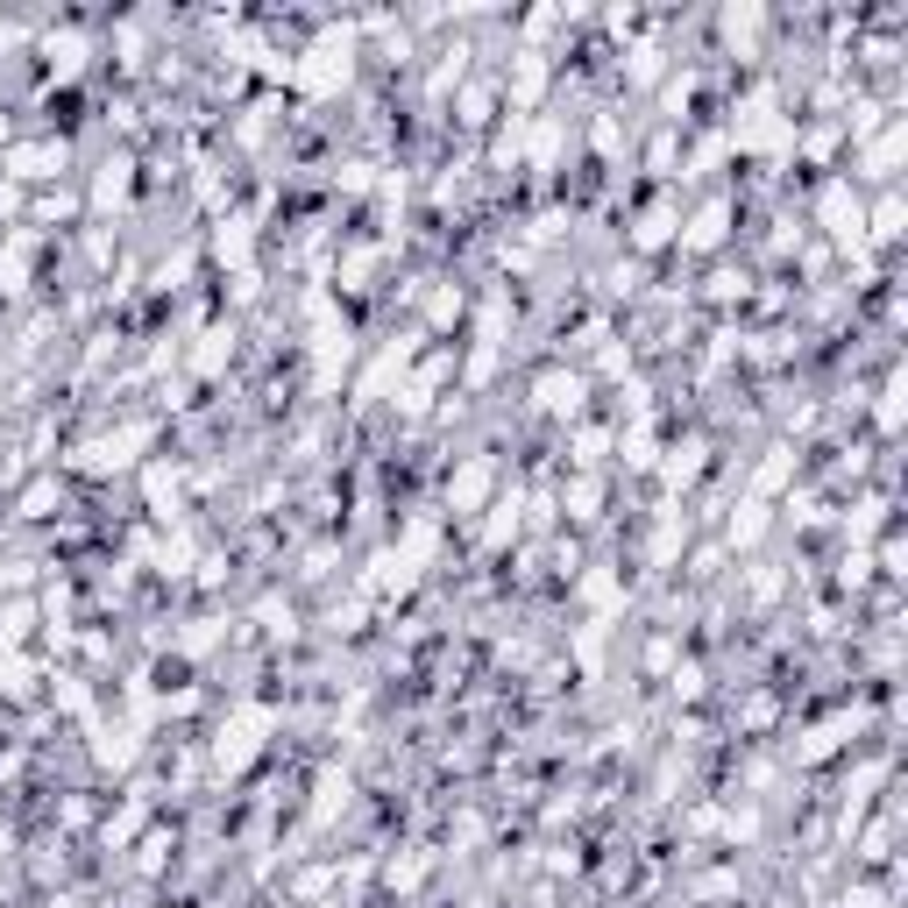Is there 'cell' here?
I'll return each mask as SVG.
<instances>
[{"instance_id": "cell-1", "label": "cell", "mask_w": 908, "mask_h": 908, "mask_svg": "<svg viewBox=\"0 0 908 908\" xmlns=\"http://www.w3.org/2000/svg\"><path fill=\"white\" fill-rule=\"evenodd\" d=\"M540 405H547V412H575V405H582V376H547V384H540Z\"/></svg>"}, {"instance_id": "cell-2", "label": "cell", "mask_w": 908, "mask_h": 908, "mask_svg": "<svg viewBox=\"0 0 908 908\" xmlns=\"http://www.w3.org/2000/svg\"><path fill=\"white\" fill-rule=\"evenodd\" d=\"M873 235H880V242H894V235H901V199H894V192L873 206Z\"/></svg>"}]
</instances>
